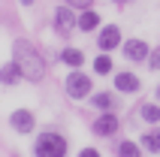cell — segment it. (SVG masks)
Segmentation results:
<instances>
[{"label": "cell", "mask_w": 160, "mask_h": 157, "mask_svg": "<svg viewBox=\"0 0 160 157\" xmlns=\"http://www.w3.org/2000/svg\"><path fill=\"white\" fill-rule=\"evenodd\" d=\"M79 157H103V154H100L97 148H82V151H79Z\"/></svg>", "instance_id": "ffe728a7"}, {"label": "cell", "mask_w": 160, "mask_h": 157, "mask_svg": "<svg viewBox=\"0 0 160 157\" xmlns=\"http://www.w3.org/2000/svg\"><path fill=\"white\" fill-rule=\"evenodd\" d=\"M9 127L15 133H21V136H27V133L36 130V115L30 109H15V112L9 115Z\"/></svg>", "instance_id": "5b68a950"}, {"label": "cell", "mask_w": 160, "mask_h": 157, "mask_svg": "<svg viewBox=\"0 0 160 157\" xmlns=\"http://www.w3.org/2000/svg\"><path fill=\"white\" fill-rule=\"evenodd\" d=\"M61 63H67V67H72V70H82V63H85V52L76 48V45H67V48L61 52Z\"/></svg>", "instance_id": "4fadbf2b"}, {"label": "cell", "mask_w": 160, "mask_h": 157, "mask_svg": "<svg viewBox=\"0 0 160 157\" xmlns=\"http://www.w3.org/2000/svg\"><path fill=\"white\" fill-rule=\"evenodd\" d=\"M91 106L100 109V112H115L118 97L112 94V91H100V94H91Z\"/></svg>", "instance_id": "30bf717a"}, {"label": "cell", "mask_w": 160, "mask_h": 157, "mask_svg": "<svg viewBox=\"0 0 160 157\" xmlns=\"http://www.w3.org/2000/svg\"><path fill=\"white\" fill-rule=\"evenodd\" d=\"M118 157H142V145L133 142V139L118 142Z\"/></svg>", "instance_id": "9a60e30c"}, {"label": "cell", "mask_w": 160, "mask_h": 157, "mask_svg": "<svg viewBox=\"0 0 160 157\" xmlns=\"http://www.w3.org/2000/svg\"><path fill=\"white\" fill-rule=\"evenodd\" d=\"M76 27H79V15L72 12V6H58L54 9V33L58 36H72Z\"/></svg>", "instance_id": "277c9868"}, {"label": "cell", "mask_w": 160, "mask_h": 157, "mask_svg": "<svg viewBox=\"0 0 160 157\" xmlns=\"http://www.w3.org/2000/svg\"><path fill=\"white\" fill-rule=\"evenodd\" d=\"M118 127H121V121L115 112H100V118H94V124H91V133L94 136H115Z\"/></svg>", "instance_id": "8992f818"}, {"label": "cell", "mask_w": 160, "mask_h": 157, "mask_svg": "<svg viewBox=\"0 0 160 157\" xmlns=\"http://www.w3.org/2000/svg\"><path fill=\"white\" fill-rule=\"evenodd\" d=\"M121 52H124L127 61L139 63V61H148L151 48H148V43H145V39H124V43H121Z\"/></svg>", "instance_id": "52a82bcc"}, {"label": "cell", "mask_w": 160, "mask_h": 157, "mask_svg": "<svg viewBox=\"0 0 160 157\" xmlns=\"http://www.w3.org/2000/svg\"><path fill=\"white\" fill-rule=\"evenodd\" d=\"M94 73H97V76H109V73H112V58H109V52L94 58Z\"/></svg>", "instance_id": "e0dca14e"}, {"label": "cell", "mask_w": 160, "mask_h": 157, "mask_svg": "<svg viewBox=\"0 0 160 157\" xmlns=\"http://www.w3.org/2000/svg\"><path fill=\"white\" fill-rule=\"evenodd\" d=\"M12 61L21 67L27 82H42L45 76V58L36 52L33 43H27V39H15L12 43Z\"/></svg>", "instance_id": "6da1fadb"}, {"label": "cell", "mask_w": 160, "mask_h": 157, "mask_svg": "<svg viewBox=\"0 0 160 157\" xmlns=\"http://www.w3.org/2000/svg\"><path fill=\"white\" fill-rule=\"evenodd\" d=\"M18 78H24V73H21V67L15 61L0 67V85H18Z\"/></svg>", "instance_id": "7c38bea8"}, {"label": "cell", "mask_w": 160, "mask_h": 157, "mask_svg": "<svg viewBox=\"0 0 160 157\" xmlns=\"http://www.w3.org/2000/svg\"><path fill=\"white\" fill-rule=\"evenodd\" d=\"M139 145H142L148 154H160V127H157V124H154L151 130H145V133H142Z\"/></svg>", "instance_id": "8fae6325"}, {"label": "cell", "mask_w": 160, "mask_h": 157, "mask_svg": "<svg viewBox=\"0 0 160 157\" xmlns=\"http://www.w3.org/2000/svg\"><path fill=\"white\" fill-rule=\"evenodd\" d=\"M142 88V78L136 76V73H115V91L118 94H136Z\"/></svg>", "instance_id": "9c48e42d"}, {"label": "cell", "mask_w": 160, "mask_h": 157, "mask_svg": "<svg viewBox=\"0 0 160 157\" xmlns=\"http://www.w3.org/2000/svg\"><path fill=\"white\" fill-rule=\"evenodd\" d=\"M97 27H100V12H97V9H82V15H79V30L91 33V30H97Z\"/></svg>", "instance_id": "5bb4252c"}, {"label": "cell", "mask_w": 160, "mask_h": 157, "mask_svg": "<svg viewBox=\"0 0 160 157\" xmlns=\"http://www.w3.org/2000/svg\"><path fill=\"white\" fill-rule=\"evenodd\" d=\"M91 3L94 0H67V6H72V9H91Z\"/></svg>", "instance_id": "d6986e66"}, {"label": "cell", "mask_w": 160, "mask_h": 157, "mask_svg": "<svg viewBox=\"0 0 160 157\" xmlns=\"http://www.w3.org/2000/svg\"><path fill=\"white\" fill-rule=\"evenodd\" d=\"M145 63H148V70L157 73V70H160V48H154V52L148 54V61H145Z\"/></svg>", "instance_id": "ac0fdd59"}, {"label": "cell", "mask_w": 160, "mask_h": 157, "mask_svg": "<svg viewBox=\"0 0 160 157\" xmlns=\"http://www.w3.org/2000/svg\"><path fill=\"white\" fill-rule=\"evenodd\" d=\"M157 103H160V85H157Z\"/></svg>", "instance_id": "603a6c76"}, {"label": "cell", "mask_w": 160, "mask_h": 157, "mask_svg": "<svg viewBox=\"0 0 160 157\" xmlns=\"http://www.w3.org/2000/svg\"><path fill=\"white\" fill-rule=\"evenodd\" d=\"M67 151H70L67 139H63L61 133H54V130H42L36 136V142H33V154L36 157H67Z\"/></svg>", "instance_id": "7a4b0ae2"}, {"label": "cell", "mask_w": 160, "mask_h": 157, "mask_svg": "<svg viewBox=\"0 0 160 157\" xmlns=\"http://www.w3.org/2000/svg\"><path fill=\"white\" fill-rule=\"evenodd\" d=\"M18 3H21V6H33L36 0H18Z\"/></svg>", "instance_id": "44dd1931"}, {"label": "cell", "mask_w": 160, "mask_h": 157, "mask_svg": "<svg viewBox=\"0 0 160 157\" xmlns=\"http://www.w3.org/2000/svg\"><path fill=\"white\" fill-rule=\"evenodd\" d=\"M139 118H142V121H148V124H160V106H157V103H142Z\"/></svg>", "instance_id": "2e32d148"}, {"label": "cell", "mask_w": 160, "mask_h": 157, "mask_svg": "<svg viewBox=\"0 0 160 157\" xmlns=\"http://www.w3.org/2000/svg\"><path fill=\"white\" fill-rule=\"evenodd\" d=\"M121 43H124V39H121V27L118 24H106L103 30H100V36H97L100 52H115Z\"/></svg>", "instance_id": "ba28073f"}, {"label": "cell", "mask_w": 160, "mask_h": 157, "mask_svg": "<svg viewBox=\"0 0 160 157\" xmlns=\"http://www.w3.org/2000/svg\"><path fill=\"white\" fill-rule=\"evenodd\" d=\"M112 3H118V6H127V3H133V0H112Z\"/></svg>", "instance_id": "7402d4cb"}, {"label": "cell", "mask_w": 160, "mask_h": 157, "mask_svg": "<svg viewBox=\"0 0 160 157\" xmlns=\"http://www.w3.org/2000/svg\"><path fill=\"white\" fill-rule=\"evenodd\" d=\"M63 91H67V97H72V100H85V97L94 94V82H91V76L85 70H72L63 78Z\"/></svg>", "instance_id": "3957f363"}]
</instances>
